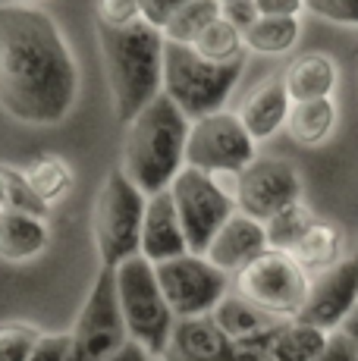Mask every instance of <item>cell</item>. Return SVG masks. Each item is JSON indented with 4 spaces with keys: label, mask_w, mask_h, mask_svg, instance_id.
<instances>
[{
    "label": "cell",
    "mask_w": 358,
    "mask_h": 361,
    "mask_svg": "<svg viewBox=\"0 0 358 361\" xmlns=\"http://www.w3.org/2000/svg\"><path fill=\"white\" fill-rule=\"evenodd\" d=\"M79 94V69L54 16L0 4V107L29 126H57Z\"/></svg>",
    "instance_id": "1"
},
{
    "label": "cell",
    "mask_w": 358,
    "mask_h": 361,
    "mask_svg": "<svg viewBox=\"0 0 358 361\" xmlns=\"http://www.w3.org/2000/svg\"><path fill=\"white\" fill-rule=\"evenodd\" d=\"M107 85L113 94V116L129 126L157 94H163V51L167 38L144 19L129 25L98 23Z\"/></svg>",
    "instance_id": "2"
},
{
    "label": "cell",
    "mask_w": 358,
    "mask_h": 361,
    "mask_svg": "<svg viewBox=\"0 0 358 361\" xmlns=\"http://www.w3.org/2000/svg\"><path fill=\"white\" fill-rule=\"evenodd\" d=\"M189 132L192 120L170 101V94H157L126 126L123 170L148 198L167 192L185 170Z\"/></svg>",
    "instance_id": "3"
},
{
    "label": "cell",
    "mask_w": 358,
    "mask_h": 361,
    "mask_svg": "<svg viewBox=\"0 0 358 361\" xmlns=\"http://www.w3.org/2000/svg\"><path fill=\"white\" fill-rule=\"evenodd\" d=\"M245 57L236 63H211L195 47L167 41L163 51V94L189 116L192 123L220 114L230 101L236 82L242 79Z\"/></svg>",
    "instance_id": "4"
},
{
    "label": "cell",
    "mask_w": 358,
    "mask_h": 361,
    "mask_svg": "<svg viewBox=\"0 0 358 361\" xmlns=\"http://www.w3.org/2000/svg\"><path fill=\"white\" fill-rule=\"evenodd\" d=\"M148 195L126 176L123 166L107 170V179L94 198L92 235L101 255V267H120L142 252V226Z\"/></svg>",
    "instance_id": "5"
},
{
    "label": "cell",
    "mask_w": 358,
    "mask_h": 361,
    "mask_svg": "<svg viewBox=\"0 0 358 361\" xmlns=\"http://www.w3.org/2000/svg\"><path fill=\"white\" fill-rule=\"evenodd\" d=\"M116 293H120V308L129 339L142 343L151 355L163 358L170 339H173L176 314L161 289L154 264L142 255L123 261L116 267Z\"/></svg>",
    "instance_id": "6"
},
{
    "label": "cell",
    "mask_w": 358,
    "mask_h": 361,
    "mask_svg": "<svg viewBox=\"0 0 358 361\" xmlns=\"http://www.w3.org/2000/svg\"><path fill=\"white\" fill-rule=\"evenodd\" d=\"M236 293L277 321H295L311 293V276L289 252L267 248L236 274Z\"/></svg>",
    "instance_id": "7"
},
{
    "label": "cell",
    "mask_w": 358,
    "mask_h": 361,
    "mask_svg": "<svg viewBox=\"0 0 358 361\" xmlns=\"http://www.w3.org/2000/svg\"><path fill=\"white\" fill-rule=\"evenodd\" d=\"M126 343L129 330L123 321L120 293H116V267H101L73 324L70 361H107Z\"/></svg>",
    "instance_id": "8"
},
{
    "label": "cell",
    "mask_w": 358,
    "mask_h": 361,
    "mask_svg": "<svg viewBox=\"0 0 358 361\" xmlns=\"http://www.w3.org/2000/svg\"><path fill=\"white\" fill-rule=\"evenodd\" d=\"M170 195L176 201L189 252L208 255L211 242L217 239V233L223 230L233 220V214H236V198L226 195L214 176L195 170V166H185L173 179Z\"/></svg>",
    "instance_id": "9"
},
{
    "label": "cell",
    "mask_w": 358,
    "mask_h": 361,
    "mask_svg": "<svg viewBox=\"0 0 358 361\" xmlns=\"http://www.w3.org/2000/svg\"><path fill=\"white\" fill-rule=\"evenodd\" d=\"M254 161H258L254 157V138L249 135L245 123L239 120V114L220 110V114L192 123L185 166H195L208 176H220V173L239 176Z\"/></svg>",
    "instance_id": "10"
},
{
    "label": "cell",
    "mask_w": 358,
    "mask_h": 361,
    "mask_svg": "<svg viewBox=\"0 0 358 361\" xmlns=\"http://www.w3.org/2000/svg\"><path fill=\"white\" fill-rule=\"evenodd\" d=\"M154 270L176 321L214 314L217 305L230 295V274H223L204 255H183L154 264Z\"/></svg>",
    "instance_id": "11"
},
{
    "label": "cell",
    "mask_w": 358,
    "mask_h": 361,
    "mask_svg": "<svg viewBox=\"0 0 358 361\" xmlns=\"http://www.w3.org/2000/svg\"><path fill=\"white\" fill-rule=\"evenodd\" d=\"M236 207L239 214L267 224L280 211L302 201V173L286 157H258L236 176Z\"/></svg>",
    "instance_id": "12"
},
{
    "label": "cell",
    "mask_w": 358,
    "mask_h": 361,
    "mask_svg": "<svg viewBox=\"0 0 358 361\" xmlns=\"http://www.w3.org/2000/svg\"><path fill=\"white\" fill-rule=\"evenodd\" d=\"M358 308V252L346 255L336 267L323 270L311 280V293L302 308L299 321L333 333L342 327L349 314Z\"/></svg>",
    "instance_id": "13"
},
{
    "label": "cell",
    "mask_w": 358,
    "mask_h": 361,
    "mask_svg": "<svg viewBox=\"0 0 358 361\" xmlns=\"http://www.w3.org/2000/svg\"><path fill=\"white\" fill-rule=\"evenodd\" d=\"M139 255L148 258L151 264H163V261L183 258V255H192L170 189L161 192V195L148 198V207H144V226H142V252Z\"/></svg>",
    "instance_id": "14"
},
{
    "label": "cell",
    "mask_w": 358,
    "mask_h": 361,
    "mask_svg": "<svg viewBox=\"0 0 358 361\" xmlns=\"http://www.w3.org/2000/svg\"><path fill=\"white\" fill-rule=\"evenodd\" d=\"M267 230L264 224H258V220L245 217V214H233V220L223 226V230L217 233V239L211 242L208 248V258L211 264H217L223 274H233L236 276L242 267H249V264L258 258V255L267 252Z\"/></svg>",
    "instance_id": "15"
},
{
    "label": "cell",
    "mask_w": 358,
    "mask_h": 361,
    "mask_svg": "<svg viewBox=\"0 0 358 361\" xmlns=\"http://www.w3.org/2000/svg\"><path fill=\"white\" fill-rule=\"evenodd\" d=\"M292 114V98L286 92V79L283 73L271 75V79L258 82L249 94H245L242 107H239V120L245 123L249 135L254 142L271 138L277 129H283Z\"/></svg>",
    "instance_id": "16"
},
{
    "label": "cell",
    "mask_w": 358,
    "mask_h": 361,
    "mask_svg": "<svg viewBox=\"0 0 358 361\" xmlns=\"http://www.w3.org/2000/svg\"><path fill=\"white\" fill-rule=\"evenodd\" d=\"M163 361H233V339L211 314L176 321Z\"/></svg>",
    "instance_id": "17"
},
{
    "label": "cell",
    "mask_w": 358,
    "mask_h": 361,
    "mask_svg": "<svg viewBox=\"0 0 358 361\" xmlns=\"http://www.w3.org/2000/svg\"><path fill=\"white\" fill-rule=\"evenodd\" d=\"M51 242L47 220L23 211H0V258L4 261H32Z\"/></svg>",
    "instance_id": "18"
},
{
    "label": "cell",
    "mask_w": 358,
    "mask_h": 361,
    "mask_svg": "<svg viewBox=\"0 0 358 361\" xmlns=\"http://www.w3.org/2000/svg\"><path fill=\"white\" fill-rule=\"evenodd\" d=\"M336 75L340 73H336L333 57H327V54H302L286 66L283 79L292 104H305V101L330 98L336 88Z\"/></svg>",
    "instance_id": "19"
},
{
    "label": "cell",
    "mask_w": 358,
    "mask_h": 361,
    "mask_svg": "<svg viewBox=\"0 0 358 361\" xmlns=\"http://www.w3.org/2000/svg\"><path fill=\"white\" fill-rule=\"evenodd\" d=\"M292 258L308 270V274H323V270L336 267L346 258V235L336 224L330 220H314L305 239L295 245Z\"/></svg>",
    "instance_id": "20"
},
{
    "label": "cell",
    "mask_w": 358,
    "mask_h": 361,
    "mask_svg": "<svg viewBox=\"0 0 358 361\" xmlns=\"http://www.w3.org/2000/svg\"><path fill=\"white\" fill-rule=\"evenodd\" d=\"M330 333L305 321H283L273 339V361H321Z\"/></svg>",
    "instance_id": "21"
},
{
    "label": "cell",
    "mask_w": 358,
    "mask_h": 361,
    "mask_svg": "<svg viewBox=\"0 0 358 361\" xmlns=\"http://www.w3.org/2000/svg\"><path fill=\"white\" fill-rule=\"evenodd\" d=\"M217 321V327L226 333V336L233 339V343H239V339H249V336H258V333L277 327V317L264 314L261 308H254L252 302H245L239 293H230L223 298V302L214 308V314H211Z\"/></svg>",
    "instance_id": "22"
},
{
    "label": "cell",
    "mask_w": 358,
    "mask_h": 361,
    "mask_svg": "<svg viewBox=\"0 0 358 361\" xmlns=\"http://www.w3.org/2000/svg\"><path fill=\"white\" fill-rule=\"evenodd\" d=\"M333 126H336V104H333V98L292 104V114H289V123H286L289 135H292L299 145L327 142Z\"/></svg>",
    "instance_id": "23"
},
{
    "label": "cell",
    "mask_w": 358,
    "mask_h": 361,
    "mask_svg": "<svg viewBox=\"0 0 358 361\" xmlns=\"http://www.w3.org/2000/svg\"><path fill=\"white\" fill-rule=\"evenodd\" d=\"M223 16V4L220 0H192L183 10L170 19V25L163 29V38L173 44H189L195 47V41L202 38L217 19Z\"/></svg>",
    "instance_id": "24"
},
{
    "label": "cell",
    "mask_w": 358,
    "mask_h": 361,
    "mask_svg": "<svg viewBox=\"0 0 358 361\" xmlns=\"http://www.w3.org/2000/svg\"><path fill=\"white\" fill-rule=\"evenodd\" d=\"M25 179H29L32 192L44 201L47 207L54 204V201H60L66 195V192L73 189V170L66 161H60V157L54 154H41L35 157L29 166H25Z\"/></svg>",
    "instance_id": "25"
},
{
    "label": "cell",
    "mask_w": 358,
    "mask_h": 361,
    "mask_svg": "<svg viewBox=\"0 0 358 361\" xmlns=\"http://www.w3.org/2000/svg\"><path fill=\"white\" fill-rule=\"evenodd\" d=\"M299 19L286 16H261L258 23L245 32V47L254 54H286L299 41Z\"/></svg>",
    "instance_id": "26"
},
{
    "label": "cell",
    "mask_w": 358,
    "mask_h": 361,
    "mask_svg": "<svg viewBox=\"0 0 358 361\" xmlns=\"http://www.w3.org/2000/svg\"><path fill=\"white\" fill-rule=\"evenodd\" d=\"M314 220H318V217H314V214L308 211L302 201H299V204H292V207H286V211H280L277 217L264 224L267 245L277 248V252H289V255H292L295 245H299V242L305 239V233L311 230Z\"/></svg>",
    "instance_id": "27"
},
{
    "label": "cell",
    "mask_w": 358,
    "mask_h": 361,
    "mask_svg": "<svg viewBox=\"0 0 358 361\" xmlns=\"http://www.w3.org/2000/svg\"><path fill=\"white\" fill-rule=\"evenodd\" d=\"M195 54H202L211 63H236L245 57V35L230 25L223 16L195 41Z\"/></svg>",
    "instance_id": "28"
},
{
    "label": "cell",
    "mask_w": 358,
    "mask_h": 361,
    "mask_svg": "<svg viewBox=\"0 0 358 361\" xmlns=\"http://www.w3.org/2000/svg\"><path fill=\"white\" fill-rule=\"evenodd\" d=\"M0 211H23V214H32V217L47 220L51 207L32 192L23 170H13V166L0 164Z\"/></svg>",
    "instance_id": "29"
},
{
    "label": "cell",
    "mask_w": 358,
    "mask_h": 361,
    "mask_svg": "<svg viewBox=\"0 0 358 361\" xmlns=\"http://www.w3.org/2000/svg\"><path fill=\"white\" fill-rule=\"evenodd\" d=\"M41 330L32 324H0V361H29Z\"/></svg>",
    "instance_id": "30"
},
{
    "label": "cell",
    "mask_w": 358,
    "mask_h": 361,
    "mask_svg": "<svg viewBox=\"0 0 358 361\" xmlns=\"http://www.w3.org/2000/svg\"><path fill=\"white\" fill-rule=\"evenodd\" d=\"M305 10L327 19V23L358 29V0H305Z\"/></svg>",
    "instance_id": "31"
},
{
    "label": "cell",
    "mask_w": 358,
    "mask_h": 361,
    "mask_svg": "<svg viewBox=\"0 0 358 361\" xmlns=\"http://www.w3.org/2000/svg\"><path fill=\"white\" fill-rule=\"evenodd\" d=\"M73 355V330L41 333L29 361H70Z\"/></svg>",
    "instance_id": "32"
},
{
    "label": "cell",
    "mask_w": 358,
    "mask_h": 361,
    "mask_svg": "<svg viewBox=\"0 0 358 361\" xmlns=\"http://www.w3.org/2000/svg\"><path fill=\"white\" fill-rule=\"evenodd\" d=\"M142 19V0H98V23L129 25Z\"/></svg>",
    "instance_id": "33"
},
{
    "label": "cell",
    "mask_w": 358,
    "mask_h": 361,
    "mask_svg": "<svg viewBox=\"0 0 358 361\" xmlns=\"http://www.w3.org/2000/svg\"><path fill=\"white\" fill-rule=\"evenodd\" d=\"M185 4H192V0H142V19L163 32L170 25V19H173Z\"/></svg>",
    "instance_id": "34"
},
{
    "label": "cell",
    "mask_w": 358,
    "mask_h": 361,
    "mask_svg": "<svg viewBox=\"0 0 358 361\" xmlns=\"http://www.w3.org/2000/svg\"><path fill=\"white\" fill-rule=\"evenodd\" d=\"M223 19L245 35L261 19V13L254 0H230V4H223Z\"/></svg>",
    "instance_id": "35"
},
{
    "label": "cell",
    "mask_w": 358,
    "mask_h": 361,
    "mask_svg": "<svg viewBox=\"0 0 358 361\" xmlns=\"http://www.w3.org/2000/svg\"><path fill=\"white\" fill-rule=\"evenodd\" d=\"M261 16H286L299 19V13L305 10V0H254Z\"/></svg>",
    "instance_id": "36"
},
{
    "label": "cell",
    "mask_w": 358,
    "mask_h": 361,
    "mask_svg": "<svg viewBox=\"0 0 358 361\" xmlns=\"http://www.w3.org/2000/svg\"><path fill=\"white\" fill-rule=\"evenodd\" d=\"M321 361H355V352H352V343L346 339L342 330H333L327 339V349H323Z\"/></svg>",
    "instance_id": "37"
},
{
    "label": "cell",
    "mask_w": 358,
    "mask_h": 361,
    "mask_svg": "<svg viewBox=\"0 0 358 361\" xmlns=\"http://www.w3.org/2000/svg\"><path fill=\"white\" fill-rule=\"evenodd\" d=\"M154 355H151L148 349H144L142 343H135V339H129L126 345H123L120 352H113V355H110L107 361H151Z\"/></svg>",
    "instance_id": "38"
},
{
    "label": "cell",
    "mask_w": 358,
    "mask_h": 361,
    "mask_svg": "<svg viewBox=\"0 0 358 361\" xmlns=\"http://www.w3.org/2000/svg\"><path fill=\"white\" fill-rule=\"evenodd\" d=\"M340 330L346 333V339L352 343V352H355V361H358V308L346 317V321H342V327H340Z\"/></svg>",
    "instance_id": "39"
},
{
    "label": "cell",
    "mask_w": 358,
    "mask_h": 361,
    "mask_svg": "<svg viewBox=\"0 0 358 361\" xmlns=\"http://www.w3.org/2000/svg\"><path fill=\"white\" fill-rule=\"evenodd\" d=\"M220 4H230V0H220Z\"/></svg>",
    "instance_id": "40"
},
{
    "label": "cell",
    "mask_w": 358,
    "mask_h": 361,
    "mask_svg": "<svg viewBox=\"0 0 358 361\" xmlns=\"http://www.w3.org/2000/svg\"><path fill=\"white\" fill-rule=\"evenodd\" d=\"M267 361H273V358H267Z\"/></svg>",
    "instance_id": "41"
},
{
    "label": "cell",
    "mask_w": 358,
    "mask_h": 361,
    "mask_svg": "<svg viewBox=\"0 0 358 361\" xmlns=\"http://www.w3.org/2000/svg\"><path fill=\"white\" fill-rule=\"evenodd\" d=\"M355 252H358V248H355Z\"/></svg>",
    "instance_id": "42"
}]
</instances>
